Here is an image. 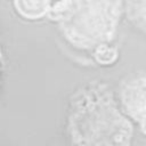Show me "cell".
<instances>
[{
    "label": "cell",
    "instance_id": "obj_1",
    "mask_svg": "<svg viewBox=\"0 0 146 146\" xmlns=\"http://www.w3.org/2000/svg\"><path fill=\"white\" fill-rule=\"evenodd\" d=\"M112 5L107 0L79 1L74 14L70 17V30L80 39H104L112 29L113 16Z\"/></svg>",
    "mask_w": 146,
    "mask_h": 146
},
{
    "label": "cell",
    "instance_id": "obj_2",
    "mask_svg": "<svg viewBox=\"0 0 146 146\" xmlns=\"http://www.w3.org/2000/svg\"><path fill=\"white\" fill-rule=\"evenodd\" d=\"M125 104L131 115L146 124V80L136 81L127 90Z\"/></svg>",
    "mask_w": 146,
    "mask_h": 146
}]
</instances>
